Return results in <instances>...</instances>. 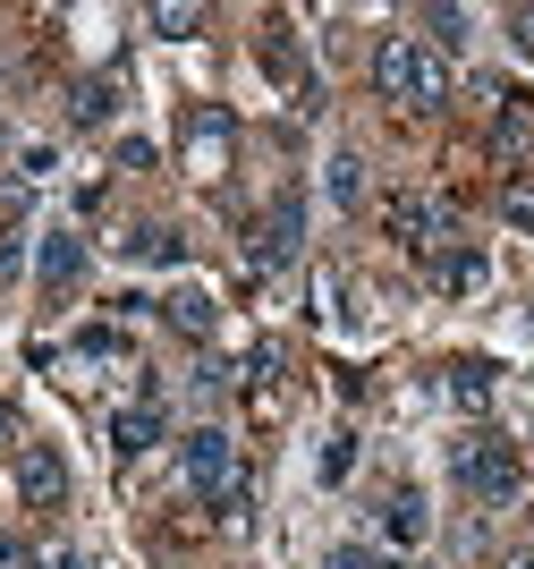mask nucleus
Masks as SVG:
<instances>
[{"mask_svg": "<svg viewBox=\"0 0 534 569\" xmlns=\"http://www.w3.org/2000/svg\"><path fill=\"white\" fill-rule=\"evenodd\" d=\"M373 86H382L399 111H442L450 102V69L424 34H391V43L373 51Z\"/></svg>", "mask_w": 534, "mask_h": 569, "instance_id": "1", "label": "nucleus"}, {"mask_svg": "<svg viewBox=\"0 0 534 569\" xmlns=\"http://www.w3.org/2000/svg\"><path fill=\"white\" fill-rule=\"evenodd\" d=\"M450 476H459L466 501H484V510H510V501H526V459H517L510 433H466L459 451H450Z\"/></svg>", "mask_w": 534, "mask_h": 569, "instance_id": "2", "label": "nucleus"}, {"mask_svg": "<svg viewBox=\"0 0 534 569\" xmlns=\"http://www.w3.org/2000/svg\"><path fill=\"white\" fill-rule=\"evenodd\" d=\"M179 459H187V485L221 510V519H246V476H238V442L221 426H195L179 442Z\"/></svg>", "mask_w": 534, "mask_h": 569, "instance_id": "3", "label": "nucleus"}, {"mask_svg": "<svg viewBox=\"0 0 534 569\" xmlns=\"http://www.w3.org/2000/svg\"><path fill=\"white\" fill-rule=\"evenodd\" d=\"M382 213H391V238H399V247H416V256L450 247V230H459V213H450V204H433V196H416V188H399Z\"/></svg>", "mask_w": 534, "mask_h": 569, "instance_id": "4", "label": "nucleus"}, {"mask_svg": "<svg viewBox=\"0 0 534 569\" xmlns=\"http://www.w3.org/2000/svg\"><path fill=\"white\" fill-rule=\"evenodd\" d=\"M18 501L26 510H60L69 501V459L51 451V442H26L18 451Z\"/></svg>", "mask_w": 534, "mask_h": 569, "instance_id": "5", "label": "nucleus"}, {"mask_svg": "<svg viewBox=\"0 0 534 569\" xmlns=\"http://www.w3.org/2000/svg\"><path fill=\"white\" fill-rule=\"evenodd\" d=\"M298 247H305V204H298V196H280L272 213H263V230H255V263L280 272V263H298Z\"/></svg>", "mask_w": 534, "mask_h": 569, "instance_id": "6", "label": "nucleus"}, {"mask_svg": "<svg viewBox=\"0 0 534 569\" xmlns=\"http://www.w3.org/2000/svg\"><path fill=\"white\" fill-rule=\"evenodd\" d=\"M424 281H433V289H450V298H466V289H484V247H466V238L433 247V256H424Z\"/></svg>", "mask_w": 534, "mask_h": 569, "instance_id": "7", "label": "nucleus"}, {"mask_svg": "<svg viewBox=\"0 0 534 569\" xmlns=\"http://www.w3.org/2000/svg\"><path fill=\"white\" fill-rule=\"evenodd\" d=\"M34 281H43V289H77V281H85V238H77V230H43V247H34Z\"/></svg>", "mask_w": 534, "mask_h": 569, "instance_id": "8", "label": "nucleus"}, {"mask_svg": "<svg viewBox=\"0 0 534 569\" xmlns=\"http://www.w3.org/2000/svg\"><path fill=\"white\" fill-rule=\"evenodd\" d=\"M153 442H162V408H153V400H137V408H119V417H111V451L119 459H144Z\"/></svg>", "mask_w": 534, "mask_h": 569, "instance_id": "9", "label": "nucleus"}, {"mask_svg": "<svg viewBox=\"0 0 534 569\" xmlns=\"http://www.w3.org/2000/svg\"><path fill=\"white\" fill-rule=\"evenodd\" d=\"M492 391H501V366H484V357H459V366H450V400L459 408H492Z\"/></svg>", "mask_w": 534, "mask_h": 569, "instance_id": "10", "label": "nucleus"}, {"mask_svg": "<svg viewBox=\"0 0 534 569\" xmlns=\"http://www.w3.org/2000/svg\"><path fill=\"white\" fill-rule=\"evenodd\" d=\"M382 536H391V545H424V493H391V510H382Z\"/></svg>", "mask_w": 534, "mask_h": 569, "instance_id": "11", "label": "nucleus"}, {"mask_svg": "<svg viewBox=\"0 0 534 569\" xmlns=\"http://www.w3.org/2000/svg\"><path fill=\"white\" fill-rule=\"evenodd\" d=\"M128 263H187L179 230H128Z\"/></svg>", "mask_w": 534, "mask_h": 569, "instance_id": "12", "label": "nucleus"}, {"mask_svg": "<svg viewBox=\"0 0 534 569\" xmlns=\"http://www.w3.org/2000/svg\"><path fill=\"white\" fill-rule=\"evenodd\" d=\"M111 111H119V77H85L77 86V128H102Z\"/></svg>", "mask_w": 534, "mask_h": 569, "instance_id": "13", "label": "nucleus"}, {"mask_svg": "<svg viewBox=\"0 0 534 569\" xmlns=\"http://www.w3.org/2000/svg\"><path fill=\"white\" fill-rule=\"evenodd\" d=\"M323 188H331V204H349V213H356V204H365V162H356V153H331Z\"/></svg>", "mask_w": 534, "mask_h": 569, "instance_id": "14", "label": "nucleus"}, {"mask_svg": "<svg viewBox=\"0 0 534 569\" xmlns=\"http://www.w3.org/2000/svg\"><path fill=\"white\" fill-rule=\"evenodd\" d=\"M162 315H170V323H179L187 340H204V332H212V298H204V289H179V298H170Z\"/></svg>", "mask_w": 534, "mask_h": 569, "instance_id": "15", "label": "nucleus"}, {"mask_svg": "<svg viewBox=\"0 0 534 569\" xmlns=\"http://www.w3.org/2000/svg\"><path fill=\"white\" fill-rule=\"evenodd\" d=\"M144 26H153V34H170V43H187V34L204 26V9H187V0L170 9V0H162V9H144Z\"/></svg>", "mask_w": 534, "mask_h": 569, "instance_id": "16", "label": "nucleus"}, {"mask_svg": "<svg viewBox=\"0 0 534 569\" xmlns=\"http://www.w3.org/2000/svg\"><path fill=\"white\" fill-rule=\"evenodd\" d=\"M534 144V111H501V153H526Z\"/></svg>", "mask_w": 534, "mask_h": 569, "instance_id": "17", "label": "nucleus"}, {"mask_svg": "<svg viewBox=\"0 0 534 569\" xmlns=\"http://www.w3.org/2000/svg\"><path fill=\"white\" fill-rule=\"evenodd\" d=\"M501 213H510V221H517V230H534V179H517V188H510V196H501Z\"/></svg>", "mask_w": 534, "mask_h": 569, "instance_id": "18", "label": "nucleus"}, {"mask_svg": "<svg viewBox=\"0 0 534 569\" xmlns=\"http://www.w3.org/2000/svg\"><path fill=\"white\" fill-rule=\"evenodd\" d=\"M424 26H433L442 43H466V9H424Z\"/></svg>", "mask_w": 534, "mask_h": 569, "instance_id": "19", "label": "nucleus"}, {"mask_svg": "<svg viewBox=\"0 0 534 569\" xmlns=\"http://www.w3.org/2000/svg\"><path fill=\"white\" fill-rule=\"evenodd\" d=\"M331 569H391V561H373V552H356V545H340V552H331Z\"/></svg>", "mask_w": 534, "mask_h": 569, "instance_id": "20", "label": "nucleus"}, {"mask_svg": "<svg viewBox=\"0 0 534 569\" xmlns=\"http://www.w3.org/2000/svg\"><path fill=\"white\" fill-rule=\"evenodd\" d=\"M510 34H517V51L534 60V9H510Z\"/></svg>", "mask_w": 534, "mask_h": 569, "instance_id": "21", "label": "nucleus"}, {"mask_svg": "<svg viewBox=\"0 0 534 569\" xmlns=\"http://www.w3.org/2000/svg\"><path fill=\"white\" fill-rule=\"evenodd\" d=\"M26 561H34V552H26L18 536H0V569H26Z\"/></svg>", "mask_w": 534, "mask_h": 569, "instance_id": "22", "label": "nucleus"}, {"mask_svg": "<svg viewBox=\"0 0 534 569\" xmlns=\"http://www.w3.org/2000/svg\"><path fill=\"white\" fill-rule=\"evenodd\" d=\"M43 569H85V552H69V545H60V552H51Z\"/></svg>", "mask_w": 534, "mask_h": 569, "instance_id": "23", "label": "nucleus"}, {"mask_svg": "<svg viewBox=\"0 0 534 569\" xmlns=\"http://www.w3.org/2000/svg\"><path fill=\"white\" fill-rule=\"evenodd\" d=\"M9 442H18V417H9V408H0V451H9Z\"/></svg>", "mask_w": 534, "mask_h": 569, "instance_id": "24", "label": "nucleus"}, {"mask_svg": "<svg viewBox=\"0 0 534 569\" xmlns=\"http://www.w3.org/2000/svg\"><path fill=\"white\" fill-rule=\"evenodd\" d=\"M510 569H534V552H517V561H510Z\"/></svg>", "mask_w": 534, "mask_h": 569, "instance_id": "25", "label": "nucleus"}]
</instances>
